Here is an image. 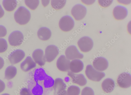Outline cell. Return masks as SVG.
I'll use <instances>...</instances> for the list:
<instances>
[{"label":"cell","instance_id":"cell-9","mask_svg":"<svg viewBox=\"0 0 131 95\" xmlns=\"http://www.w3.org/2000/svg\"><path fill=\"white\" fill-rule=\"evenodd\" d=\"M65 54L66 58L69 60L82 59L84 57L83 54H81L77 47L73 45L70 46L67 49Z\"/></svg>","mask_w":131,"mask_h":95},{"label":"cell","instance_id":"cell-13","mask_svg":"<svg viewBox=\"0 0 131 95\" xmlns=\"http://www.w3.org/2000/svg\"><path fill=\"white\" fill-rule=\"evenodd\" d=\"M70 61L64 55L61 56L58 59L57 66L60 71L64 72L69 71Z\"/></svg>","mask_w":131,"mask_h":95},{"label":"cell","instance_id":"cell-8","mask_svg":"<svg viewBox=\"0 0 131 95\" xmlns=\"http://www.w3.org/2000/svg\"><path fill=\"white\" fill-rule=\"evenodd\" d=\"M58 48L54 45L48 46L45 50V56L46 61L50 62L56 59L59 54Z\"/></svg>","mask_w":131,"mask_h":95},{"label":"cell","instance_id":"cell-14","mask_svg":"<svg viewBox=\"0 0 131 95\" xmlns=\"http://www.w3.org/2000/svg\"><path fill=\"white\" fill-rule=\"evenodd\" d=\"M128 10L125 7L121 5H117L114 8L113 14L114 18L118 20L125 19L127 16Z\"/></svg>","mask_w":131,"mask_h":95},{"label":"cell","instance_id":"cell-25","mask_svg":"<svg viewBox=\"0 0 131 95\" xmlns=\"http://www.w3.org/2000/svg\"><path fill=\"white\" fill-rule=\"evenodd\" d=\"M81 92L80 88L77 86H71L67 90V95H79Z\"/></svg>","mask_w":131,"mask_h":95},{"label":"cell","instance_id":"cell-15","mask_svg":"<svg viewBox=\"0 0 131 95\" xmlns=\"http://www.w3.org/2000/svg\"><path fill=\"white\" fill-rule=\"evenodd\" d=\"M32 57L36 63L39 65L44 66L46 61L44 53L41 49H38L35 50L32 54Z\"/></svg>","mask_w":131,"mask_h":95},{"label":"cell","instance_id":"cell-33","mask_svg":"<svg viewBox=\"0 0 131 95\" xmlns=\"http://www.w3.org/2000/svg\"><path fill=\"white\" fill-rule=\"evenodd\" d=\"M4 61L3 58L0 57V70L4 67Z\"/></svg>","mask_w":131,"mask_h":95},{"label":"cell","instance_id":"cell-29","mask_svg":"<svg viewBox=\"0 0 131 95\" xmlns=\"http://www.w3.org/2000/svg\"><path fill=\"white\" fill-rule=\"evenodd\" d=\"M113 1H99L98 2L100 5L104 7H106L111 5Z\"/></svg>","mask_w":131,"mask_h":95},{"label":"cell","instance_id":"cell-16","mask_svg":"<svg viewBox=\"0 0 131 95\" xmlns=\"http://www.w3.org/2000/svg\"><path fill=\"white\" fill-rule=\"evenodd\" d=\"M68 75L71 78L73 83L78 84L81 86H85L87 83L86 79L82 74H77L71 71H69Z\"/></svg>","mask_w":131,"mask_h":95},{"label":"cell","instance_id":"cell-27","mask_svg":"<svg viewBox=\"0 0 131 95\" xmlns=\"http://www.w3.org/2000/svg\"><path fill=\"white\" fill-rule=\"evenodd\" d=\"M8 47L6 40L3 38H0V53L5 52L7 50Z\"/></svg>","mask_w":131,"mask_h":95},{"label":"cell","instance_id":"cell-5","mask_svg":"<svg viewBox=\"0 0 131 95\" xmlns=\"http://www.w3.org/2000/svg\"><path fill=\"white\" fill-rule=\"evenodd\" d=\"M24 38L23 33L20 31L16 30L14 31L10 34L8 40L10 45L17 46L23 43Z\"/></svg>","mask_w":131,"mask_h":95},{"label":"cell","instance_id":"cell-28","mask_svg":"<svg viewBox=\"0 0 131 95\" xmlns=\"http://www.w3.org/2000/svg\"><path fill=\"white\" fill-rule=\"evenodd\" d=\"M81 95H94V91L91 88L86 87L82 91Z\"/></svg>","mask_w":131,"mask_h":95},{"label":"cell","instance_id":"cell-32","mask_svg":"<svg viewBox=\"0 0 131 95\" xmlns=\"http://www.w3.org/2000/svg\"><path fill=\"white\" fill-rule=\"evenodd\" d=\"M5 88V85L4 82L0 80V93L3 91Z\"/></svg>","mask_w":131,"mask_h":95},{"label":"cell","instance_id":"cell-17","mask_svg":"<svg viewBox=\"0 0 131 95\" xmlns=\"http://www.w3.org/2000/svg\"><path fill=\"white\" fill-rule=\"evenodd\" d=\"M67 86L63 80L58 78L54 81L53 89L54 95H58L62 91L65 90Z\"/></svg>","mask_w":131,"mask_h":95},{"label":"cell","instance_id":"cell-2","mask_svg":"<svg viewBox=\"0 0 131 95\" xmlns=\"http://www.w3.org/2000/svg\"><path fill=\"white\" fill-rule=\"evenodd\" d=\"M31 14L29 11L25 7H19L15 12L14 15L16 22L21 25L27 24L31 18Z\"/></svg>","mask_w":131,"mask_h":95},{"label":"cell","instance_id":"cell-1","mask_svg":"<svg viewBox=\"0 0 131 95\" xmlns=\"http://www.w3.org/2000/svg\"><path fill=\"white\" fill-rule=\"evenodd\" d=\"M29 75L28 89L31 95H49L53 89L54 80L44 70L37 68Z\"/></svg>","mask_w":131,"mask_h":95},{"label":"cell","instance_id":"cell-21","mask_svg":"<svg viewBox=\"0 0 131 95\" xmlns=\"http://www.w3.org/2000/svg\"><path fill=\"white\" fill-rule=\"evenodd\" d=\"M51 32L48 28L42 27L40 28L38 31L37 35L38 38L42 40H49L51 36Z\"/></svg>","mask_w":131,"mask_h":95},{"label":"cell","instance_id":"cell-19","mask_svg":"<svg viewBox=\"0 0 131 95\" xmlns=\"http://www.w3.org/2000/svg\"><path fill=\"white\" fill-rule=\"evenodd\" d=\"M84 67L83 62L78 59H73L70 63V69L74 73H79L82 71Z\"/></svg>","mask_w":131,"mask_h":95},{"label":"cell","instance_id":"cell-12","mask_svg":"<svg viewBox=\"0 0 131 95\" xmlns=\"http://www.w3.org/2000/svg\"><path fill=\"white\" fill-rule=\"evenodd\" d=\"M93 63L95 68L100 71L106 70L108 66V61L106 58L102 57H97L95 58Z\"/></svg>","mask_w":131,"mask_h":95},{"label":"cell","instance_id":"cell-22","mask_svg":"<svg viewBox=\"0 0 131 95\" xmlns=\"http://www.w3.org/2000/svg\"><path fill=\"white\" fill-rule=\"evenodd\" d=\"M18 3L16 0H4L3 2L4 8L8 12L13 11L17 7Z\"/></svg>","mask_w":131,"mask_h":95},{"label":"cell","instance_id":"cell-6","mask_svg":"<svg viewBox=\"0 0 131 95\" xmlns=\"http://www.w3.org/2000/svg\"><path fill=\"white\" fill-rule=\"evenodd\" d=\"M71 13L72 15L77 20H80L83 19L87 13L86 8L80 4L75 5L72 8Z\"/></svg>","mask_w":131,"mask_h":95},{"label":"cell","instance_id":"cell-37","mask_svg":"<svg viewBox=\"0 0 131 95\" xmlns=\"http://www.w3.org/2000/svg\"><path fill=\"white\" fill-rule=\"evenodd\" d=\"M1 95H10L8 93H5L2 94Z\"/></svg>","mask_w":131,"mask_h":95},{"label":"cell","instance_id":"cell-4","mask_svg":"<svg viewBox=\"0 0 131 95\" xmlns=\"http://www.w3.org/2000/svg\"><path fill=\"white\" fill-rule=\"evenodd\" d=\"M60 29L63 31L68 32L71 30L74 25V22L70 16L66 15L62 17L60 19L59 23Z\"/></svg>","mask_w":131,"mask_h":95},{"label":"cell","instance_id":"cell-36","mask_svg":"<svg viewBox=\"0 0 131 95\" xmlns=\"http://www.w3.org/2000/svg\"><path fill=\"white\" fill-rule=\"evenodd\" d=\"M58 95H67V91L66 90L62 91Z\"/></svg>","mask_w":131,"mask_h":95},{"label":"cell","instance_id":"cell-3","mask_svg":"<svg viewBox=\"0 0 131 95\" xmlns=\"http://www.w3.org/2000/svg\"><path fill=\"white\" fill-rule=\"evenodd\" d=\"M86 75L90 80L95 82L100 81L105 76V74L95 70L91 65L86 66L85 71Z\"/></svg>","mask_w":131,"mask_h":95},{"label":"cell","instance_id":"cell-30","mask_svg":"<svg viewBox=\"0 0 131 95\" xmlns=\"http://www.w3.org/2000/svg\"><path fill=\"white\" fill-rule=\"evenodd\" d=\"M7 34V30L4 26L0 25V38L5 37Z\"/></svg>","mask_w":131,"mask_h":95},{"label":"cell","instance_id":"cell-31","mask_svg":"<svg viewBox=\"0 0 131 95\" xmlns=\"http://www.w3.org/2000/svg\"><path fill=\"white\" fill-rule=\"evenodd\" d=\"M20 95H31L28 89L26 88L22 89L20 91Z\"/></svg>","mask_w":131,"mask_h":95},{"label":"cell","instance_id":"cell-35","mask_svg":"<svg viewBox=\"0 0 131 95\" xmlns=\"http://www.w3.org/2000/svg\"><path fill=\"white\" fill-rule=\"evenodd\" d=\"M82 2H83L84 3L87 4L88 3H89V4L90 5L91 4H92L94 3L95 1H90L89 2V1H82Z\"/></svg>","mask_w":131,"mask_h":95},{"label":"cell","instance_id":"cell-26","mask_svg":"<svg viewBox=\"0 0 131 95\" xmlns=\"http://www.w3.org/2000/svg\"><path fill=\"white\" fill-rule=\"evenodd\" d=\"M26 5L32 10H35L38 6L39 4V0H25V1Z\"/></svg>","mask_w":131,"mask_h":95},{"label":"cell","instance_id":"cell-7","mask_svg":"<svg viewBox=\"0 0 131 95\" xmlns=\"http://www.w3.org/2000/svg\"><path fill=\"white\" fill-rule=\"evenodd\" d=\"M78 44L81 50L84 52H87L90 51L92 49L94 45L93 40L87 36L81 38L79 40Z\"/></svg>","mask_w":131,"mask_h":95},{"label":"cell","instance_id":"cell-20","mask_svg":"<svg viewBox=\"0 0 131 95\" xmlns=\"http://www.w3.org/2000/svg\"><path fill=\"white\" fill-rule=\"evenodd\" d=\"M102 86L104 92L107 93H110L113 91L115 87V82L112 79H107L103 82Z\"/></svg>","mask_w":131,"mask_h":95},{"label":"cell","instance_id":"cell-34","mask_svg":"<svg viewBox=\"0 0 131 95\" xmlns=\"http://www.w3.org/2000/svg\"><path fill=\"white\" fill-rule=\"evenodd\" d=\"M5 14L4 11L2 6L0 4V18H2Z\"/></svg>","mask_w":131,"mask_h":95},{"label":"cell","instance_id":"cell-24","mask_svg":"<svg viewBox=\"0 0 131 95\" xmlns=\"http://www.w3.org/2000/svg\"><path fill=\"white\" fill-rule=\"evenodd\" d=\"M67 1H51V4L52 7L56 10H59L61 9L65 5Z\"/></svg>","mask_w":131,"mask_h":95},{"label":"cell","instance_id":"cell-11","mask_svg":"<svg viewBox=\"0 0 131 95\" xmlns=\"http://www.w3.org/2000/svg\"><path fill=\"white\" fill-rule=\"evenodd\" d=\"M25 56V52L21 49L15 50L11 53L8 56V59L12 64H17L24 58Z\"/></svg>","mask_w":131,"mask_h":95},{"label":"cell","instance_id":"cell-23","mask_svg":"<svg viewBox=\"0 0 131 95\" xmlns=\"http://www.w3.org/2000/svg\"><path fill=\"white\" fill-rule=\"evenodd\" d=\"M17 72V69L15 67L13 66H9L6 70L5 78L8 80L12 79L16 76Z\"/></svg>","mask_w":131,"mask_h":95},{"label":"cell","instance_id":"cell-18","mask_svg":"<svg viewBox=\"0 0 131 95\" xmlns=\"http://www.w3.org/2000/svg\"><path fill=\"white\" fill-rule=\"evenodd\" d=\"M36 66V63L30 56L27 57L20 65L21 69L25 72H28Z\"/></svg>","mask_w":131,"mask_h":95},{"label":"cell","instance_id":"cell-10","mask_svg":"<svg viewBox=\"0 0 131 95\" xmlns=\"http://www.w3.org/2000/svg\"><path fill=\"white\" fill-rule=\"evenodd\" d=\"M117 81L118 85L123 88H127L131 86V76L130 74L124 72L118 77Z\"/></svg>","mask_w":131,"mask_h":95}]
</instances>
